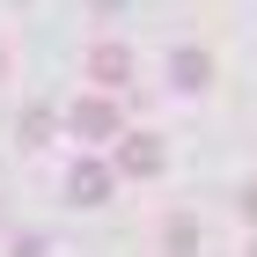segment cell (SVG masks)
<instances>
[{"label":"cell","instance_id":"5","mask_svg":"<svg viewBox=\"0 0 257 257\" xmlns=\"http://www.w3.org/2000/svg\"><path fill=\"white\" fill-rule=\"evenodd\" d=\"M96 74H103V81H118V74H125V52H110V44H103V52H96Z\"/></svg>","mask_w":257,"mask_h":257},{"label":"cell","instance_id":"1","mask_svg":"<svg viewBox=\"0 0 257 257\" xmlns=\"http://www.w3.org/2000/svg\"><path fill=\"white\" fill-rule=\"evenodd\" d=\"M74 125H81L88 140H110V133H118V110H110V103H81V110H74Z\"/></svg>","mask_w":257,"mask_h":257},{"label":"cell","instance_id":"3","mask_svg":"<svg viewBox=\"0 0 257 257\" xmlns=\"http://www.w3.org/2000/svg\"><path fill=\"white\" fill-rule=\"evenodd\" d=\"M155 162H162V155H155V140H125V169H140V177H147Z\"/></svg>","mask_w":257,"mask_h":257},{"label":"cell","instance_id":"6","mask_svg":"<svg viewBox=\"0 0 257 257\" xmlns=\"http://www.w3.org/2000/svg\"><path fill=\"white\" fill-rule=\"evenodd\" d=\"M250 213H257V191H250Z\"/></svg>","mask_w":257,"mask_h":257},{"label":"cell","instance_id":"2","mask_svg":"<svg viewBox=\"0 0 257 257\" xmlns=\"http://www.w3.org/2000/svg\"><path fill=\"white\" fill-rule=\"evenodd\" d=\"M110 191V169H96V162H88V169H74V198L81 206H88V198H103Z\"/></svg>","mask_w":257,"mask_h":257},{"label":"cell","instance_id":"4","mask_svg":"<svg viewBox=\"0 0 257 257\" xmlns=\"http://www.w3.org/2000/svg\"><path fill=\"white\" fill-rule=\"evenodd\" d=\"M177 81H184V88H198V81H206V59H198V52H177Z\"/></svg>","mask_w":257,"mask_h":257}]
</instances>
